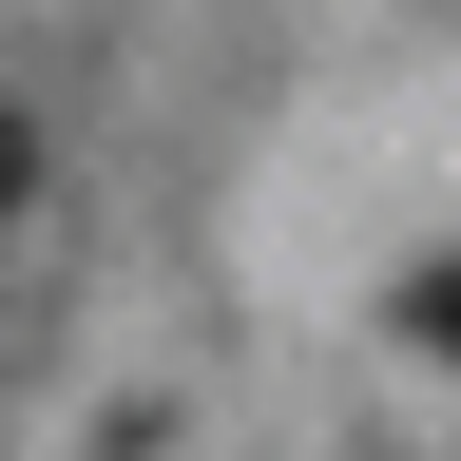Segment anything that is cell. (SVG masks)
<instances>
[{"mask_svg":"<svg viewBox=\"0 0 461 461\" xmlns=\"http://www.w3.org/2000/svg\"><path fill=\"white\" fill-rule=\"evenodd\" d=\"M20 193H39V135H20V115H0V212H20Z\"/></svg>","mask_w":461,"mask_h":461,"instance_id":"obj_1","label":"cell"},{"mask_svg":"<svg viewBox=\"0 0 461 461\" xmlns=\"http://www.w3.org/2000/svg\"><path fill=\"white\" fill-rule=\"evenodd\" d=\"M423 327H442V346H461V269H423Z\"/></svg>","mask_w":461,"mask_h":461,"instance_id":"obj_2","label":"cell"}]
</instances>
